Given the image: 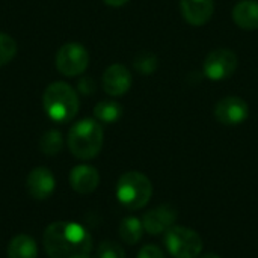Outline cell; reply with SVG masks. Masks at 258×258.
Instances as JSON below:
<instances>
[{
    "label": "cell",
    "instance_id": "1",
    "mask_svg": "<svg viewBox=\"0 0 258 258\" xmlns=\"http://www.w3.org/2000/svg\"><path fill=\"white\" fill-rule=\"evenodd\" d=\"M42 245L50 258H89L92 252V237L77 222L50 224L44 231Z\"/></svg>",
    "mask_w": 258,
    "mask_h": 258
},
{
    "label": "cell",
    "instance_id": "2",
    "mask_svg": "<svg viewBox=\"0 0 258 258\" xmlns=\"http://www.w3.org/2000/svg\"><path fill=\"white\" fill-rule=\"evenodd\" d=\"M104 132L98 121L85 118L77 121L68 132L67 144L71 154L80 160H91L103 148Z\"/></svg>",
    "mask_w": 258,
    "mask_h": 258
},
{
    "label": "cell",
    "instance_id": "3",
    "mask_svg": "<svg viewBox=\"0 0 258 258\" xmlns=\"http://www.w3.org/2000/svg\"><path fill=\"white\" fill-rule=\"evenodd\" d=\"M42 106L48 118L54 122H68L76 118L80 100L71 85L65 82H54L45 88Z\"/></svg>",
    "mask_w": 258,
    "mask_h": 258
},
{
    "label": "cell",
    "instance_id": "4",
    "mask_svg": "<svg viewBox=\"0 0 258 258\" xmlns=\"http://www.w3.org/2000/svg\"><path fill=\"white\" fill-rule=\"evenodd\" d=\"M153 195V184L150 178L138 171L125 172L119 177L116 184V198L128 210L144 209Z\"/></svg>",
    "mask_w": 258,
    "mask_h": 258
},
{
    "label": "cell",
    "instance_id": "5",
    "mask_svg": "<svg viewBox=\"0 0 258 258\" xmlns=\"http://www.w3.org/2000/svg\"><path fill=\"white\" fill-rule=\"evenodd\" d=\"M165 246L174 258H197L203 251V240L187 227H172L165 233Z\"/></svg>",
    "mask_w": 258,
    "mask_h": 258
},
{
    "label": "cell",
    "instance_id": "6",
    "mask_svg": "<svg viewBox=\"0 0 258 258\" xmlns=\"http://www.w3.org/2000/svg\"><path fill=\"white\" fill-rule=\"evenodd\" d=\"M89 65L88 50L77 42L62 45L56 53V68L67 77H76L86 71Z\"/></svg>",
    "mask_w": 258,
    "mask_h": 258
},
{
    "label": "cell",
    "instance_id": "7",
    "mask_svg": "<svg viewBox=\"0 0 258 258\" xmlns=\"http://www.w3.org/2000/svg\"><path fill=\"white\" fill-rule=\"evenodd\" d=\"M237 70V54L228 48L210 51L204 60V74L210 80H225Z\"/></svg>",
    "mask_w": 258,
    "mask_h": 258
},
{
    "label": "cell",
    "instance_id": "8",
    "mask_svg": "<svg viewBox=\"0 0 258 258\" xmlns=\"http://www.w3.org/2000/svg\"><path fill=\"white\" fill-rule=\"evenodd\" d=\"M178 213L175 207L171 204H162L156 209H151L142 216V225L147 233L151 236H159L168 233L172 227H175Z\"/></svg>",
    "mask_w": 258,
    "mask_h": 258
},
{
    "label": "cell",
    "instance_id": "9",
    "mask_svg": "<svg viewBox=\"0 0 258 258\" xmlns=\"http://www.w3.org/2000/svg\"><path fill=\"white\" fill-rule=\"evenodd\" d=\"M248 115V103L237 95H228L215 106V118L224 125H239L246 121Z\"/></svg>",
    "mask_w": 258,
    "mask_h": 258
},
{
    "label": "cell",
    "instance_id": "10",
    "mask_svg": "<svg viewBox=\"0 0 258 258\" xmlns=\"http://www.w3.org/2000/svg\"><path fill=\"white\" fill-rule=\"evenodd\" d=\"M132 82H133L132 73L128 71L127 67H124L121 63H113L109 68H106V71L103 74V80H101L103 89L110 97L124 95L130 89Z\"/></svg>",
    "mask_w": 258,
    "mask_h": 258
},
{
    "label": "cell",
    "instance_id": "11",
    "mask_svg": "<svg viewBox=\"0 0 258 258\" xmlns=\"http://www.w3.org/2000/svg\"><path fill=\"white\" fill-rule=\"evenodd\" d=\"M26 184H27V190L32 198H35L38 201H44L53 194V190L56 187V180L50 169L39 166V168H35L30 171V174L27 175Z\"/></svg>",
    "mask_w": 258,
    "mask_h": 258
},
{
    "label": "cell",
    "instance_id": "12",
    "mask_svg": "<svg viewBox=\"0 0 258 258\" xmlns=\"http://www.w3.org/2000/svg\"><path fill=\"white\" fill-rule=\"evenodd\" d=\"M183 18L192 26H204L213 15V0H180Z\"/></svg>",
    "mask_w": 258,
    "mask_h": 258
},
{
    "label": "cell",
    "instance_id": "13",
    "mask_svg": "<svg viewBox=\"0 0 258 258\" xmlns=\"http://www.w3.org/2000/svg\"><path fill=\"white\" fill-rule=\"evenodd\" d=\"M70 184L73 190L82 195L92 194L100 184V174L94 166L79 165L70 172Z\"/></svg>",
    "mask_w": 258,
    "mask_h": 258
},
{
    "label": "cell",
    "instance_id": "14",
    "mask_svg": "<svg viewBox=\"0 0 258 258\" xmlns=\"http://www.w3.org/2000/svg\"><path fill=\"white\" fill-rule=\"evenodd\" d=\"M233 20L243 30L258 29V2L257 0H240L233 8Z\"/></svg>",
    "mask_w": 258,
    "mask_h": 258
},
{
    "label": "cell",
    "instance_id": "15",
    "mask_svg": "<svg viewBox=\"0 0 258 258\" xmlns=\"http://www.w3.org/2000/svg\"><path fill=\"white\" fill-rule=\"evenodd\" d=\"M38 246L36 242L27 234L15 236L8 245V258H36Z\"/></svg>",
    "mask_w": 258,
    "mask_h": 258
},
{
    "label": "cell",
    "instance_id": "16",
    "mask_svg": "<svg viewBox=\"0 0 258 258\" xmlns=\"http://www.w3.org/2000/svg\"><path fill=\"white\" fill-rule=\"evenodd\" d=\"M144 225L142 221L135 218V216H128L125 219H122L121 225H119V237L122 239L124 243L127 245H136L142 236H144Z\"/></svg>",
    "mask_w": 258,
    "mask_h": 258
},
{
    "label": "cell",
    "instance_id": "17",
    "mask_svg": "<svg viewBox=\"0 0 258 258\" xmlns=\"http://www.w3.org/2000/svg\"><path fill=\"white\" fill-rule=\"evenodd\" d=\"M94 115L98 121L112 124L122 116V106L113 100H104L94 107Z\"/></svg>",
    "mask_w": 258,
    "mask_h": 258
},
{
    "label": "cell",
    "instance_id": "18",
    "mask_svg": "<svg viewBox=\"0 0 258 258\" xmlns=\"http://www.w3.org/2000/svg\"><path fill=\"white\" fill-rule=\"evenodd\" d=\"M62 147H63V138L60 132L54 128L45 132L39 139V150L45 156H56L57 153H60Z\"/></svg>",
    "mask_w": 258,
    "mask_h": 258
},
{
    "label": "cell",
    "instance_id": "19",
    "mask_svg": "<svg viewBox=\"0 0 258 258\" xmlns=\"http://www.w3.org/2000/svg\"><path fill=\"white\" fill-rule=\"evenodd\" d=\"M133 65H135V70H136L138 73H141V74H144V76H150V74H153V73L157 70L159 62H157V57H156L153 53H150V51H142V53H139V54L135 57Z\"/></svg>",
    "mask_w": 258,
    "mask_h": 258
},
{
    "label": "cell",
    "instance_id": "20",
    "mask_svg": "<svg viewBox=\"0 0 258 258\" xmlns=\"http://www.w3.org/2000/svg\"><path fill=\"white\" fill-rule=\"evenodd\" d=\"M17 54V42L8 33L0 32V67L9 63Z\"/></svg>",
    "mask_w": 258,
    "mask_h": 258
},
{
    "label": "cell",
    "instance_id": "21",
    "mask_svg": "<svg viewBox=\"0 0 258 258\" xmlns=\"http://www.w3.org/2000/svg\"><path fill=\"white\" fill-rule=\"evenodd\" d=\"M97 258H125V252L118 243L106 240L100 243L97 249Z\"/></svg>",
    "mask_w": 258,
    "mask_h": 258
},
{
    "label": "cell",
    "instance_id": "22",
    "mask_svg": "<svg viewBox=\"0 0 258 258\" xmlns=\"http://www.w3.org/2000/svg\"><path fill=\"white\" fill-rule=\"evenodd\" d=\"M138 258H166V257H165L163 251H162L159 246H156V245H145V246L139 251Z\"/></svg>",
    "mask_w": 258,
    "mask_h": 258
},
{
    "label": "cell",
    "instance_id": "23",
    "mask_svg": "<svg viewBox=\"0 0 258 258\" xmlns=\"http://www.w3.org/2000/svg\"><path fill=\"white\" fill-rule=\"evenodd\" d=\"M95 89H97L95 82H94L91 77H83V79L79 82V91H80L83 95H91V94L95 92Z\"/></svg>",
    "mask_w": 258,
    "mask_h": 258
},
{
    "label": "cell",
    "instance_id": "24",
    "mask_svg": "<svg viewBox=\"0 0 258 258\" xmlns=\"http://www.w3.org/2000/svg\"><path fill=\"white\" fill-rule=\"evenodd\" d=\"M106 5H109V6H113V8H119V6H122V5H125L128 0H103Z\"/></svg>",
    "mask_w": 258,
    "mask_h": 258
},
{
    "label": "cell",
    "instance_id": "25",
    "mask_svg": "<svg viewBox=\"0 0 258 258\" xmlns=\"http://www.w3.org/2000/svg\"><path fill=\"white\" fill-rule=\"evenodd\" d=\"M201 258H221L219 255H216V254H206V255H203Z\"/></svg>",
    "mask_w": 258,
    "mask_h": 258
}]
</instances>
